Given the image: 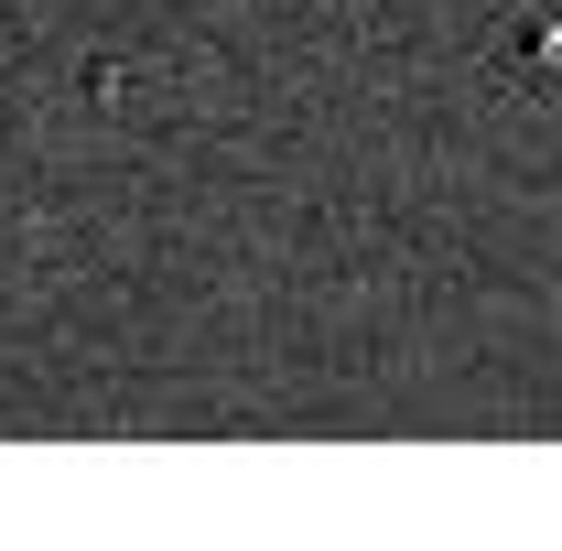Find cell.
<instances>
[{"mask_svg":"<svg viewBox=\"0 0 562 551\" xmlns=\"http://www.w3.org/2000/svg\"><path fill=\"white\" fill-rule=\"evenodd\" d=\"M519 66H530V87H562V11L519 22Z\"/></svg>","mask_w":562,"mask_h":551,"instance_id":"obj_1","label":"cell"}]
</instances>
